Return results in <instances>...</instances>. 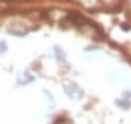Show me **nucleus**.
I'll return each mask as SVG.
<instances>
[{"instance_id":"nucleus-1","label":"nucleus","mask_w":131,"mask_h":124,"mask_svg":"<svg viewBox=\"0 0 131 124\" xmlns=\"http://www.w3.org/2000/svg\"><path fill=\"white\" fill-rule=\"evenodd\" d=\"M64 91L71 99H79L80 96L83 95V91L76 85L74 82H64Z\"/></svg>"},{"instance_id":"nucleus-3","label":"nucleus","mask_w":131,"mask_h":124,"mask_svg":"<svg viewBox=\"0 0 131 124\" xmlns=\"http://www.w3.org/2000/svg\"><path fill=\"white\" fill-rule=\"evenodd\" d=\"M56 56H57V58L60 60V61H66V54H64V51L61 50V47H58V45H56Z\"/></svg>"},{"instance_id":"nucleus-2","label":"nucleus","mask_w":131,"mask_h":124,"mask_svg":"<svg viewBox=\"0 0 131 124\" xmlns=\"http://www.w3.org/2000/svg\"><path fill=\"white\" fill-rule=\"evenodd\" d=\"M115 104L119 105L122 110L130 108V105H131V92H125V94H124V95H122L119 99L115 101Z\"/></svg>"},{"instance_id":"nucleus-4","label":"nucleus","mask_w":131,"mask_h":124,"mask_svg":"<svg viewBox=\"0 0 131 124\" xmlns=\"http://www.w3.org/2000/svg\"><path fill=\"white\" fill-rule=\"evenodd\" d=\"M6 51H7V48H6V43H5V41H2V43H0V53H2V54H5Z\"/></svg>"}]
</instances>
